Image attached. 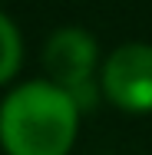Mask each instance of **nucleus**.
Here are the masks:
<instances>
[{
  "instance_id": "4",
  "label": "nucleus",
  "mask_w": 152,
  "mask_h": 155,
  "mask_svg": "<svg viewBox=\"0 0 152 155\" xmlns=\"http://www.w3.org/2000/svg\"><path fill=\"white\" fill-rule=\"evenodd\" d=\"M23 60V43H20V30L13 27L10 17L0 13V86L13 79V73L20 69Z\"/></svg>"
},
{
  "instance_id": "2",
  "label": "nucleus",
  "mask_w": 152,
  "mask_h": 155,
  "mask_svg": "<svg viewBox=\"0 0 152 155\" xmlns=\"http://www.w3.org/2000/svg\"><path fill=\"white\" fill-rule=\"evenodd\" d=\"M93 63H96V40L79 27L56 30L43 50V66H46L50 83L63 86L79 109H90V102L96 99L90 86Z\"/></svg>"
},
{
  "instance_id": "1",
  "label": "nucleus",
  "mask_w": 152,
  "mask_h": 155,
  "mask_svg": "<svg viewBox=\"0 0 152 155\" xmlns=\"http://www.w3.org/2000/svg\"><path fill=\"white\" fill-rule=\"evenodd\" d=\"M79 106L56 83H23L0 106V145L7 155H66L76 142Z\"/></svg>"
},
{
  "instance_id": "3",
  "label": "nucleus",
  "mask_w": 152,
  "mask_h": 155,
  "mask_svg": "<svg viewBox=\"0 0 152 155\" xmlns=\"http://www.w3.org/2000/svg\"><path fill=\"white\" fill-rule=\"evenodd\" d=\"M103 93L126 112H152V46L126 43L103 66Z\"/></svg>"
}]
</instances>
